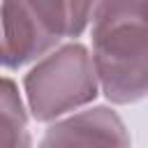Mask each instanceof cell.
Listing matches in <instances>:
<instances>
[{
  "label": "cell",
  "mask_w": 148,
  "mask_h": 148,
  "mask_svg": "<svg viewBox=\"0 0 148 148\" xmlns=\"http://www.w3.org/2000/svg\"><path fill=\"white\" fill-rule=\"evenodd\" d=\"M92 65L109 102L132 104L148 97V2L95 5Z\"/></svg>",
  "instance_id": "6da1fadb"
},
{
  "label": "cell",
  "mask_w": 148,
  "mask_h": 148,
  "mask_svg": "<svg viewBox=\"0 0 148 148\" xmlns=\"http://www.w3.org/2000/svg\"><path fill=\"white\" fill-rule=\"evenodd\" d=\"M90 2H2L0 65L18 69L46 58L65 37H79L92 16Z\"/></svg>",
  "instance_id": "7a4b0ae2"
},
{
  "label": "cell",
  "mask_w": 148,
  "mask_h": 148,
  "mask_svg": "<svg viewBox=\"0 0 148 148\" xmlns=\"http://www.w3.org/2000/svg\"><path fill=\"white\" fill-rule=\"evenodd\" d=\"M23 90L35 120H58L97 97L99 81L92 56L79 42L62 44L25 74Z\"/></svg>",
  "instance_id": "3957f363"
},
{
  "label": "cell",
  "mask_w": 148,
  "mask_h": 148,
  "mask_svg": "<svg viewBox=\"0 0 148 148\" xmlns=\"http://www.w3.org/2000/svg\"><path fill=\"white\" fill-rule=\"evenodd\" d=\"M37 148H130V134L113 109L92 106L56 120Z\"/></svg>",
  "instance_id": "277c9868"
},
{
  "label": "cell",
  "mask_w": 148,
  "mask_h": 148,
  "mask_svg": "<svg viewBox=\"0 0 148 148\" xmlns=\"http://www.w3.org/2000/svg\"><path fill=\"white\" fill-rule=\"evenodd\" d=\"M28 111L16 83L0 76V148H30Z\"/></svg>",
  "instance_id": "5b68a950"
}]
</instances>
